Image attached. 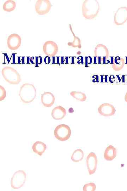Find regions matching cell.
<instances>
[{"instance_id":"obj_1","label":"cell","mask_w":127,"mask_h":191,"mask_svg":"<svg viewBox=\"0 0 127 191\" xmlns=\"http://www.w3.org/2000/svg\"><path fill=\"white\" fill-rule=\"evenodd\" d=\"M36 90L33 84L26 83L21 86L19 93V96L21 101L24 103H31L36 96Z\"/></svg>"},{"instance_id":"obj_2","label":"cell","mask_w":127,"mask_h":191,"mask_svg":"<svg viewBox=\"0 0 127 191\" xmlns=\"http://www.w3.org/2000/svg\"><path fill=\"white\" fill-rule=\"evenodd\" d=\"M3 78L8 83L11 85H18L21 81V76L15 69L6 66L1 70Z\"/></svg>"},{"instance_id":"obj_3","label":"cell","mask_w":127,"mask_h":191,"mask_svg":"<svg viewBox=\"0 0 127 191\" xmlns=\"http://www.w3.org/2000/svg\"><path fill=\"white\" fill-rule=\"evenodd\" d=\"M71 131L68 125L62 124L57 126L54 130V135L58 140L64 141L70 137Z\"/></svg>"},{"instance_id":"obj_4","label":"cell","mask_w":127,"mask_h":191,"mask_svg":"<svg viewBox=\"0 0 127 191\" xmlns=\"http://www.w3.org/2000/svg\"><path fill=\"white\" fill-rule=\"evenodd\" d=\"M27 175L23 170H19L13 175L11 180L12 188L14 189L20 188L23 186L26 180Z\"/></svg>"},{"instance_id":"obj_5","label":"cell","mask_w":127,"mask_h":191,"mask_svg":"<svg viewBox=\"0 0 127 191\" xmlns=\"http://www.w3.org/2000/svg\"><path fill=\"white\" fill-rule=\"evenodd\" d=\"M52 7L49 0H38L35 4V10L39 15H43L49 13Z\"/></svg>"},{"instance_id":"obj_6","label":"cell","mask_w":127,"mask_h":191,"mask_svg":"<svg viewBox=\"0 0 127 191\" xmlns=\"http://www.w3.org/2000/svg\"><path fill=\"white\" fill-rule=\"evenodd\" d=\"M22 39L20 35L13 33L8 36L7 40L8 47L11 50H16L21 46Z\"/></svg>"},{"instance_id":"obj_7","label":"cell","mask_w":127,"mask_h":191,"mask_svg":"<svg viewBox=\"0 0 127 191\" xmlns=\"http://www.w3.org/2000/svg\"><path fill=\"white\" fill-rule=\"evenodd\" d=\"M57 44L54 41H46L44 44L43 51L45 55L49 57H53L57 55L58 51Z\"/></svg>"},{"instance_id":"obj_8","label":"cell","mask_w":127,"mask_h":191,"mask_svg":"<svg viewBox=\"0 0 127 191\" xmlns=\"http://www.w3.org/2000/svg\"><path fill=\"white\" fill-rule=\"evenodd\" d=\"M86 162L89 174L90 175L94 174L97 169L98 162L96 154L93 152L89 154L87 157Z\"/></svg>"},{"instance_id":"obj_9","label":"cell","mask_w":127,"mask_h":191,"mask_svg":"<svg viewBox=\"0 0 127 191\" xmlns=\"http://www.w3.org/2000/svg\"><path fill=\"white\" fill-rule=\"evenodd\" d=\"M98 111L101 115L109 117L114 115L116 111V109L113 105L108 103L102 104L98 108Z\"/></svg>"},{"instance_id":"obj_10","label":"cell","mask_w":127,"mask_h":191,"mask_svg":"<svg viewBox=\"0 0 127 191\" xmlns=\"http://www.w3.org/2000/svg\"><path fill=\"white\" fill-rule=\"evenodd\" d=\"M41 101L44 106L50 107L55 103V97L51 92H45L41 95Z\"/></svg>"},{"instance_id":"obj_11","label":"cell","mask_w":127,"mask_h":191,"mask_svg":"<svg viewBox=\"0 0 127 191\" xmlns=\"http://www.w3.org/2000/svg\"><path fill=\"white\" fill-rule=\"evenodd\" d=\"M66 114V110L61 106L55 107L52 110L51 115L53 118L56 120L62 119Z\"/></svg>"},{"instance_id":"obj_12","label":"cell","mask_w":127,"mask_h":191,"mask_svg":"<svg viewBox=\"0 0 127 191\" xmlns=\"http://www.w3.org/2000/svg\"><path fill=\"white\" fill-rule=\"evenodd\" d=\"M116 149L112 145H109L105 151L104 157L107 161H112L116 158Z\"/></svg>"},{"instance_id":"obj_13","label":"cell","mask_w":127,"mask_h":191,"mask_svg":"<svg viewBox=\"0 0 127 191\" xmlns=\"http://www.w3.org/2000/svg\"><path fill=\"white\" fill-rule=\"evenodd\" d=\"M46 149L47 146L46 144L42 142H36L33 144L32 146V149L33 152L40 156L42 155Z\"/></svg>"},{"instance_id":"obj_14","label":"cell","mask_w":127,"mask_h":191,"mask_svg":"<svg viewBox=\"0 0 127 191\" xmlns=\"http://www.w3.org/2000/svg\"><path fill=\"white\" fill-rule=\"evenodd\" d=\"M113 62V68L116 71H119L122 70L125 64V60L119 56L115 57Z\"/></svg>"},{"instance_id":"obj_15","label":"cell","mask_w":127,"mask_h":191,"mask_svg":"<svg viewBox=\"0 0 127 191\" xmlns=\"http://www.w3.org/2000/svg\"><path fill=\"white\" fill-rule=\"evenodd\" d=\"M16 6L15 1L13 0H8L4 2L3 5V9L7 12H11L15 10Z\"/></svg>"},{"instance_id":"obj_16","label":"cell","mask_w":127,"mask_h":191,"mask_svg":"<svg viewBox=\"0 0 127 191\" xmlns=\"http://www.w3.org/2000/svg\"><path fill=\"white\" fill-rule=\"evenodd\" d=\"M84 153L81 149L76 150L71 156V160L74 162H79L84 159Z\"/></svg>"},{"instance_id":"obj_17","label":"cell","mask_w":127,"mask_h":191,"mask_svg":"<svg viewBox=\"0 0 127 191\" xmlns=\"http://www.w3.org/2000/svg\"><path fill=\"white\" fill-rule=\"evenodd\" d=\"M70 94L74 99L81 102L86 101L87 98L86 94L83 92H80L72 91L70 93Z\"/></svg>"},{"instance_id":"obj_18","label":"cell","mask_w":127,"mask_h":191,"mask_svg":"<svg viewBox=\"0 0 127 191\" xmlns=\"http://www.w3.org/2000/svg\"><path fill=\"white\" fill-rule=\"evenodd\" d=\"M30 57L17 56H16L14 64H30Z\"/></svg>"},{"instance_id":"obj_19","label":"cell","mask_w":127,"mask_h":191,"mask_svg":"<svg viewBox=\"0 0 127 191\" xmlns=\"http://www.w3.org/2000/svg\"><path fill=\"white\" fill-rule=\"evenodd\" d=\"M42 58L40 56H35L30 57V62L32 64H34L36 67H38V65L42 64Z\"/></svg>"},{"instance_id":"obj_20","label":"cell","mask_w":127,"mask_h":191,"mask_svg":"<svg viewBox=\"0 0 127 191\" xmlns=\"http://www.w3.org/2000/svg\"><path fill=\"white\" fill-rule=\"evenodd\" d=\"M96 189V185L93 183L87 184L83 187V190L84 191H94Z\"/></svg>"},{"instance_id":"obj_21","label":"cell","mask_w":127,"mask_h":191,"mask_svg":"<svg viewBox=\"0 0 127 191\" xmlns=\"http://www.w3.org/2000/svg\"><path fill=\"white\" fill-rule=\"evenodd\" d=\"M7 96V92L5 88L2 86H0V101L4 100Z\"/></svg>"},{"instance_id":"obj_22","label":"cell","mask_w":127,"mask_h":191,"mask_svg":"<svg viewBox=\"0 0 127 191\" xmlns=\"http://www.w3.org/2000/svg\"><path fill=\"white\" fill-rule=\"evenodd\" d=\"M80 40L77 37H74V40L73 42H69L68 44V45L69 46H72L73 47H76L79 46L80 45V42H79Z\"/></svg>"},{"instance_id":"obj_23","label":"cell","mask_w":127,"mask_h":191,"mask_svg":"<svg viewBox=\"0 0 127 191\" xmlns=\"http://www.w3.org/2000/svg\"><path fill=\"white\" fill-rule=\"evenodd\" d=\"M109 76H100V83H108L109 82Z\"/></svg>"},{"instance_id":"obj_24","label":"cell","mask_w":127,"mask_h":191,"mask_svg":"<svg viewBox=\"0 0 127 191\" xmlns=\"http://www.w3.org/2000/svg\"><path fill=\"white\" fill-rule=\"evenodd\" d=\"M52 64H61V57H52Z\"/></svg>"},{"instance_id":"obj_25","label":"cell","mask_w":127,"mask_h":191,"mask_svg":"<svg viewBox=\"0 0 127 191\" xmlns=\"http://www.w3.org/2000/svg\"><path fill=\"white\" fill-rule=\"evenodd\" d=\"M76 57H68V63L70 64H75L77 62Z\"/></svg>"},{"instance_id":"obj_26","label":"cell","mask_w":127,"mask_h":191,"mask_svg":"<svg viewBox=\"0 0 127 191\" xmlns=\"http://www.w3.org/2000/svg\"><path fill=\"white\" fill-rule=\"evenodd\" d=\"M68 57H61V64H68Z\"/></svg>"},{"instance_id":"obj_27","label":"cell","mask_w":127,"mask_h":191,"mask_svg":"<svg viewBox=\"0 0 127 191\" xmlns=\"http://www.w3.org/2000/svg\"><path fill=\"white\" fill-rule=\"evenodd\" d=\"M77 62L78 64H85V59L82 56L78 57L77 58Z\"/></svg>"},{"instance_id":"obj_28","label":"cell","mask_w":127,"mask_h":191,"mask_svg":"<svg viewBox=\"0 0 127 191\" xmlns=\"http://www.w3.org/2000/svg\"><path fill=\"white\" fill-rule=\"evenodd\" d=\"M92 82L93 83H99V82H100V76L98 75L93 76Z\"/></svg>"},{"instance_id":"obj_29","label":"cell","mask_w":127,"mask_h":191,"mask_svg":"<svg viewBox=\"0 0 127 191\" xmlns=\"http://www.w3.org/2000/svg\"><path fill=\"white\" fill-rule=\"evenodd\" d=\"M103 63V58L101 57L96 56V64H102Z\"/></svg>"},{"instance_id":"obj_30","label":"cell","mask_w":127,"mask_h":191,"mask_svg":"<svg viewBox=\"0 0 127 191\" xmlns=\"http://www.w3.org/2000/svg\"><path fill=\"white\" fill-rule=\"evenodd\" d=\"M115 82H116V83H122V76H116Z\"/></svg>"},{"instance_id":"obj_31","label":"cell","mask_w":127,"mask_h":191,"mask_svg":"<svg viewBox=\"0 0 127 191\" xmlns=\"http://www.w3.org/2000/svg\"><path fill=\"white\" fill-rule=\"evenodd\" d=\"M116 81V76L114 75H111L109 76V82L111 83H114Z\"/></svg>"},{"instance_id":"obj_32","label":"cell","mask_w":127,"mask_h":191,"mask_svg":"<svg viewBox=\"0 0 127 191\" xmlns=\"http://www.w3.org/2000/svg\"><path fill=\"white\" fill-rule=\"evenodd\" d=\"M51 62V59L50 57L47 56L45 57L44 58V62L45 64H50Z\"/></svg>"},{"instance_id":"obj_33","label":"cell","mask_w":127,"mask_h":191,"mask_svg":"<svg viewBox=\"0 0 127 191\" xmlns=\"http://www.w3.org/2000/svg\"><path fill=\"white\" fill-rule=\"evenodd\" d=\"M93 62V58L89 56L88 57V65L91 64Z\"/></svg>"},{"instance_id":"obj_34","label":"cell","mask_w":127,"mask_h":191,"mask_svg":"<svg viewBox=\"0 0 127 191\" xmlns=\"http://www.w3.org/2000/svg\"><path fill=\"white\" fill-rule=\"evenodd\" d=\"M85 66H88V57H85Z\"/></svg>"},{"instance_id":"obj_35","label":"cell","mask_w":127,"mask_h":191,"mask_svg":"<svg viewBox=\"0 0 127 191\" xmlns=\"http://www.w3.org/2000/svg\"><path fill=\"white\" fill-rule=\"evenodd\" d=\"M109 61H110V64H114L113 57H110V58H109Z\"/></svg>"},{"instance_id":"obj_36","label":"cell","mask_w":127,"mask_h":191,"mask_svg":"<svg viewBox=\"0 0 127 191\" xmlns=\"http://www.w3.org/2000/svg\"><path fill=\"white\" fill-rule=\"evenodd\" d=\"M124 99L125 102H127V92H126V94H125Z\"/></svg>"},{"instance_id":"obj_37","label":"cell","mask_w":127,"mask_h":191,"mask_svg":"<svg viewBox=\"0 0 127 191\" xmlns=\"http://www.w3.org/2000/svg\"><path fill=\"white\" fill-rule=\"evenodd\" d=\"M125 64H127V57H125Z\"/></svg>"},{"instance_id":"obj_38","label":"cell","mask_w":127,"mask_h":191,"mask_svg":"<svg viewBox=\"0 0 127 191\" xmlns=\"http://www.w3.org/2000/svg\"><path fill=\"white\" fill-rule=\"evenodd\" d=\"M126 82L127 83V76H126Z\"/></svg>"}]
</instances>
